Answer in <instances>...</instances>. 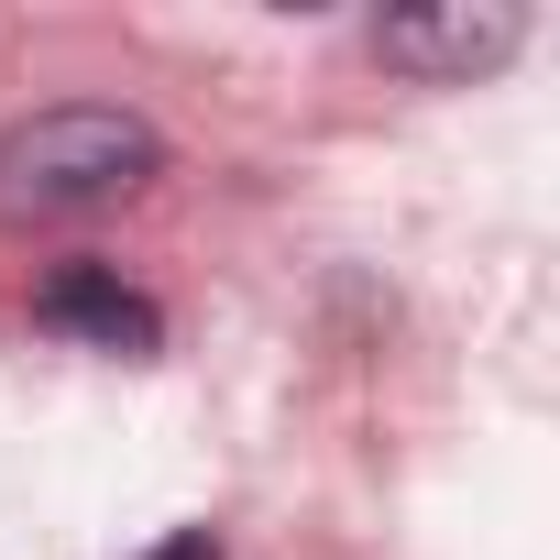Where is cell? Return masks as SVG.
<instances>
[{
	"mask_svg": "<svg viewBox=\"0 0 560 560\" xmlns=\"http://www.w3.org/2000/svg\"><path fill=\"white\" fill-rule=\"evenodd\" d=\"M143 560H220V549H209L198 527H176V538H165V549H143Z\"/></svg>",
	"mask_w": 560,
	"mask_h": 560,
	"instance_id": "obj_4",
	"label": "cell"
},
{
	"mask_svg": "<svg viewBox=\"0 0 560 560\" xmlns=\"http://www.w3.org/2000/svg\"><path fill=\"white\" fill-rule=\"evenodd\" d=\"M165 165L154 121L132 110H100V100H56V110H23L0 132V220H78V209H110L121 187H143Z\"/></svg>",
	"mask_w": 560,
	"mask_h": 560,
	"instance_id": "obj_1",
	"label": "cell"
},
{
	"mask_svg": "<svg viewBox=\"0 0 560 560\" xmlns=\"http://www.w3.org/2000/svg\"><path fill=\"white\" fill-rule=\"evenodd\" d=\"M34 308H45V330H78V341H100V352H154V341H165L154 298H132L110 264H67Z\"/></svg>",
	"mask_w": 560,
	"mask_h": 560,
	"instance_id": "obj_3",
	"label": "cell"
},
{
	"mask_svg": "<svg viewBox=\"0 0 560 560\" xmlns=\"http://www.w3.org/2000/svg\"><path fill=\"white\" fill-rule=\"evenodd\" d=\"M527 45V12L516 0H440V12H385L374 23V56L407 67V78H494L505 56Z\"/></svg>",
	"mask_w": 560,
	"mask_h": 560,
	"instance_id": "obj_2",
	"label": "cell"
}]
</instances>
